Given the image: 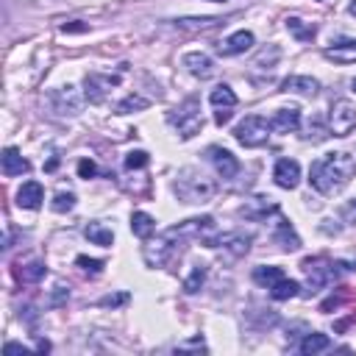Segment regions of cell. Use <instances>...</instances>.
Instances as JSON below:
<instances>
[{
  "label": "cell",
  "instance_id": "1f68e13d",
  "mask_svg": "<svg viewBox=\"0 0 356 356\" xmlns=\"http://www.w3.org/2000/svg\"><path fill=\"white\" fill-rule=\"evenodd\" d=\"M44 273H47V270H44L42 261H31V264H25V267L17 270V278H19L22 284H33V281H39Z\"/></svg>",
  "mask_w": 356,
  "mask_h": 356
},
{
  "label": "cell",
  "instance_id": "8fae6325",
  "mask_svg": "<svg viewBox=\"0 0 356 356\" xmlns=\"http://www.w3.org/2000/svg\"><path fill=\"white\" fill-rule=\"evenodd\" d=\"M250 242H253L250 234H245V231H231V234L217 236L214 248H222V253H225L228 259H239V256H245V253L250 250Z\"/></svg>",
  "mask_w": 356,
  "mask_h": 356
},
{
  "label": "cell",
  "instance_id": "83f0119b",
  "mask_svg": "<svg viewBox=\"0 0 356 356\" xmlns=\"http://www.w3.org/2000/svg\"><path fill=\"white\" fill-rule=\"evenodd\" d=\"M284 278V273H281V267H256L253 270V281L259 284V286H264V289H270L275 281H281Z\"/></svg>",
  "mask_w": 356,
  "mask_h": 356
},
{
  "label": "cell",
  "instance_id": "7402d4cb",
  "mask_svg": "<svg viewBox=\"0 0 356 356\" xmlns=\"http://www.w3.org/2000/svg\"><path fill=\"white\" fill-rule=\"evenodd\" d=\"M28 170H31V164L19 156L17 147H6V150H3V175L14 178V175H22V172H28Z\"/></svg>",
  "mask_w": 356,
  "mask_h": 356
},
{
  "label": "cell",
  "instance_id": "ab89813d",
  "mask_svg": "<svg viewBox=\"0 0 356 356\" xmlns=\"http://www.w3.org/2000/svg\"><path fill=\"white\" fill-rule=\"evenodd\" d=\"M122 303H128V292H120V295H106L103 300H100V306H122Z\"/></svg>",
  "mask_w": 356,
  "mask_h": 356
},
{
  "label": "cell",
  "instance_id": "d4e9b609",
  "mask_svg": "<svg viewBox=\"0 0 356 356\" xmlns=\"http://www.w3.org/2000/svg\"><path fill=\"white\" fill-rule=\"evenodd\" d=\"M295 295H300V284L292 281V278H281V281H275V284L270 286V298H273V300H289V298H295Z\"/></svg>",
  "mask_w": 356,
  "mask_h": 356
},
{
  "label": "cell",
  "instance_id": "bcb514c9",
  "mask_svg": "<svg viewBox=\"0 0 356 356\" xmlns=\"http://www.w3.org/2000/svg\"><path fill=\"white\" fill-rule=\"evenodd\" d=\"M211 3H222V0H211Z\"/></svg>",
  "mask_w": 356,
  "mask_h": 356
},
{
  "label": "cell",
  "instance_id": "ffe728a7",
  "mask_svg": "<svg viewBox=\"0 0 356 356\" xmlns=\"http://www.w3.org/2000/svg\"><path fill=\"white\" fill-rule=\"evenodd\" d=\"M253 42H256V39H253L250 31H236V33H231V36L220 44V53H222V56H239V53L250 50Z\"/></svg>",
  "mask_w": 356,
  "mask_h": 356
},
{
  "label": "cell",
  "instance_id": "5b68a950",
  "mask_svg": "<svg viewBox=\"0 0 356 356\" xmlns=\"http://www.w3.org/2000/svg\"><path fill=\"white\" fill-rule=\"evenodd\" d=\"M270 120H264V117H259V114H248L236 128H234V136H236V142L239 145H245V147H261V145H267V139H270Z\"/></svg>",
  "mask_w": 356,
  "mask_h": 356
},
{
  "label": "cell",
  "instance_id": "6da1fadb",
  "mask_svg": "<svg viewBox=\"0 0 356 356\" xmlns=\"http://www.w3.org/2000/svg\"><path fill=\"white\" fill-rule=\"evenodd\" d=\"M356 175V161L350 153L345 150H334V153H325L320 156L312 170H309V184L320 192V195H334L339 192L350 178Z\"/></svg>",
  "mask_w": 356,
  "mask_h": 356
},
{
  "label": "cell",
  "instance_id": "d6986e66",
  "mask_svg": "<svg viewBox=\"0 0 356 356\" xmlns=\"http://www.w3.org/2000/svg\"><path fill=\"white\" fill-rule=\"evenodd\" d=\"M42 200H44V192H42L39 181H25L17 192V206L19 209H39Z\"/></svg>",
  "mask_w": 356,
  "mask_h": 356
},
{
  "label": "cell",
  "instance_id": "f1b7e54d",
  "mask_svg": "<svg viewBox=\"0 0 356 356\" xmlns=\"http://www.w3.org/2000/svg\"><path fill=\"white\" fill-rule=\"evenodd\" d=\"M328 134H331V128L323 122V117H312L309 120V125H306V134H303V139H312V142H323V139H328Z\"/></svg>",
  "mask_w": 356,
  "mask_h": 356
},
{
  "label": "cell",
  "instance_id": "4dcf8cb0",
  "mask_svg": "<svg viewBox=\"0 0 356 356\" xmlns=\"http://www.w3.org/2000/svg\"><path fill=\"white\" fill-rule=\"evenodd\" d=\"M203 281H206V267H203V264H195L192 273L184 278V292H186V295H195V292L203 286Z\"/></svg>",
  "mask_w": 356,
  "mask_h": 356
},
{
  "label": "cell",
  "instance_id": "7a4b0ae2",
  "mask_svg": "<svg viewBox=\"0 0 356 356\" xmlns=\"http://www.w3.org/2000/svg\"><path fill=\"white\" fill-rule=\"evenodd\" d=\"M172 189H175V195H178L184 203H209V200L214 197V181L206 178L203 172L192 170V167H186V170L178 172Z\"/></svg>",
  "mask_w": 356,
  "mask_h": 356
},
{
  "label": "cell",
  "instance_id": "8992f818",
  "mask_svg": "<svg viewBox=\"0 0 356 356\" xmlns=\"http://www.w3.org/2000/svg\"><path fill=\"white\" fill-rule=\"evenodd\" d=\"M300 270L306 273L309 289H312V292H317V289H323V286L334 278L337 264H334V261H328L325 256H314V259H303V261H300Z\"/></svg>",
  "mask_w": 356,
  "mask_h": 356
},
{
  "label": "cell",
  "instance_id": "836d02e7",
  "mask_svg": "<svg viewBox=\"0 0 356 356\" xmlns=\"http://www.w3.org/2000/svg\"><path fill=\"white\" fill-rule=\"evenodd\" d=\"M72 206H75V195H72V192H58V195L53 197V203H50V209H53V211H58V214L70 211Z\"/></svg>",
  "mask_w": 356,
  "mask_h": 356
},
{
  "label": "cell",
  "instance_id": "44dd1931",
  "mask_svg": "<svg viewBox=\"0 0 356 356\" xmlns=\"http://www.w3.org/2000/svg\"><path fill=\"white\" fill-rule=\"evenodd\" d=\"M273 239H275V245L281 248V250H298L300 248V236L295 234V228L289 225V220H278L275 222V231H273Z\"/></svg>",
  "mask_w": 356,
  "mask_h": 356
},
{
  "label": "cell",
  "instance_id": "ee69618b",
  "mask_svg": "<svg viewBox=\"0 0 356 356\" xmlns=\"http://www.w3.org/2000/svg\"><path fill=\"white\" fill-rule=\"evenodd\" d=\"M348 14H350V17H356V0H353V3L348 6Z\"/></svg>",
  "mask_w": 356,
  "mask_h": 356
},
{
  "label": "cell",
  "instance_id": "74e56055",
  "mask_svg": "<svg viewBox=\"0 0 356 356\" xmlns=\"http://www.w3.org/2000/svg\"><path fill=\"white\" fill-rule=\"evenodd\" d=\"M339 217H342V222H348V225H356V200L345 203V206H342V211H339Z\"/></svg>",
  "mask_w": 356,
  "mask_h": 356
},
{
  "label": "cell",
  "instance_id": "7bdbcfd3",
  "mask_svg": "<svg viewBox=\"0 0 356 356\" xmlns=\"http://www.w3.org/2000/svg\"><path fill=\"white\" fill-rule=\"evenodd\" d=\"M61 31L67 33V31H86V25H78V22H72V25H61Z\"/></svg>",
  "mask_w": 356,
  "mask_h": 356
},
{
  "label": "cell",
  "instance_id": "ba28073f",
  "mask_svg": "<svg viewBox=\"0 0 356 356\" xmlns=\"http://www.w3.org/2000/svg\"><path fill=\"white\" fill-rule=\"evenodd\" d=\"M209 103L217 108V111H214V122H217V125H225V122L231 120L234 108H236V95H234V89H231V86L220 83V86H214V89H211Z\"/></svg>",
  "mask_w": 356,
  "mask_h": 356
},
{
  "label": "cell",
  "instance_id": "e575fe53",
  "mask_svg": "<svg viewBox=\"0 0 356 356\" xmlns=\"http://www.w3.org/2000/svg\"><path fill=\"white\" fill-rule=\"evenodd\" d=\"M150 164V156L145 153V150H131L128 156H125V167L128 170H142V167H147Z\"/></svg>",
  "mask_w": 356,
  "mask_h": 356
},
{
  "label": "cell",
  "instance_id": "b9f144b4",
  "mask_svg": "<svg viewBox=\"0 0 356 356\" xmlns=\"http://www.w3.org/2000/svg\"><path fill=\"white\" fill-rule=\"evenodd\" d=\"M64 298H70V289H64V286H56V295H53V306H56V303H61Z\"/></svg>",
  "mask_w": 356,
  "mask_h": 356
},
{
  "label": "cell",
  "instance_id": "60d3db41",
  "mask_svg": "<svg viewBox=\"0 0 356 356\" xmlns=\"http://www.w3.org/2000/svg\"><path fill=\"white\" fill-rule=\"evenodd\" d=\"M178 350H206V345H203V339H192L186 345H178Z\"/></svg>",
  "mask_w": 356,
  "mask_h": 356
},
{
  "label": "cell",
  "instance_id": "8d00e7d4",
  "mask_svg": "<svg viewBox=\"0 0 356 356\" xmlns=\"http://www.w3.org/2000/svg\"><path fill=\"white\" fill-rule=\"evenodd\" d=\"M75 261H78V267H81V270H86V273H92V275H97V273L103 270V261H100V259H89V256H78Z\"/></svg>",
  "mask_w": 356,
  "mask_h": 356
},
{
  "label": "cell",
  "instance_id": "cb8c5ba5",
  "mask_svg": "<svg viewBox=\"0 0 356 356\" xmlns=\"http://www.w3.org/2000/svg\"><path fill=\"white\" fill-rule=\"evenodd\" d=\"M131 231H134L139 239H150L153 231H156V220H153L150 214H145V211H134V214H131Z\"/></svg>",
  "mask_w": 356,
  "mask_h": 356
},
{
  "label": "cell",
  "instance_id": "603a6c76",
  "mask_svg": "<svg viewBox=\"0 0 356 356\" xmlns=\"http://www.w3.org/2000/svg\"><path fill=\"white\" fill-rule=\"evenodd\" d=\"M83 236L92 242V245H100V248H111V242H114V231L106 225V222H86V228H83Z\"/></svg>",
  "mask_w": 356,
  "mask_h": 356
},
{
  "label": "cell",
  "instance_id": "f6af8a7d",
  "mask_svg": "<svg viewBox=\"0 0 356 356\" xmlns=\"http://www.w3.org/2000/svg\"><path fill=\"white\" fill-rule=\"evenodd\" d=\"M350 86H353V92H356V78H353V83H350Z\"/></svg>",
  "mask_w": 356,
  "mask_h": 356
},
{
  "label": "cell",
  "instance_id": "9a60e30c",
  "mask_svg": "<svg viewBox=\"0 0 356 356\" xmlns=\"http://www.w3.org/2000/svg\"><path fill=\"white\" fill-rule=\"evenodd\" d=\"M323 56L334 64H353L356 61V39H339V42H331Z\"/></svg>",
  "mask_w": 356,
  "mask_h": 356
},
{
  "label": "cell",
  "instance_id": "d590c367",
  "mask_svg": "<svg viewBox=\"0 0 356 356\" xmlns=\"http://www.w3.org/2000/svg\"><path fill=\"white\" fill-rule=\"evenodd\" d=\"M220 19H211V17H206V19H178V28H184V31H203V28H214Z\"/></svg>",
  "mask_w": 356,
  "mask_h": 356
},
{
  "label": "cell",
  "instance_id": "f546056e",
  "mask_svg": "<svg viewBox=\"0 0 356 356\" xmlns=\"http://www.w3.org/2000/svg\"><path fill=\"white\" fill-rule=\"evenodd\" d=\"M286 31L300 42H312V36H314V25H303V19H298V17L286 19Z\"/></svg>",
  "mask_w": 356,
  "mask_h": 356
},
{
  "label": "cell",
  "instance_id": "5bb4252c",
  "mask_svg": "<svg viewBox=\"0 0 356 356\" xmlns=\"http://www.w3.org/2000/svg\"><path fill=\"white\" fill-rule=\"evenodd\" d=\"M278 211V206L270 200V197H250V200H245V206L239 209V214L245 217V220H253V222H261V220H267V214H275Z\"/></svg>",
  "mask_w": 356,
  "mask_h": 356
},
{
  "label": "cell",
  "instance_id": "7c38bea8",
  "mask_svg": "<svg viewBox=\"0 0 356 356\" xmlns=\"http://www.w3.org/2000/svg\"><path fill=\"white\" fill-rule=\"evenodd\" d=\"M114 83H117V78H114V75L89 72V75H86V81H83V86H86V89H83V95H86V100H89V103H103Z\"/></svg>",
  "mask_w": 356,
  "mask_h": 356
},
{
  "label": "cell",
  "instance_id": "d6a6232c",
  "mask_svg": "<svg viewBox=\"0 0 356 356\" xmlns=\"http://www.w3.org/2000/svg\"><path fill=\"white\" fill-rule=\"evenodd\" d=\"M150 100L142 97V95H128L125 100L117 103V114H131V111H139V108H147Z\"/></svg>",
  "mask_w": 356,
  "mask_h": 356
},
{
  "label": "cell",
  "instance_id": "2e32d148",
  "mask_svg": "<svg viewBox=\"0 0 356 356\" xmlns=\"http://www.w3.org/2000/svg\"><path fill=\"white\" fill-rule=\"evenodd\" d=\"M281 92H295V95H317L320 92V81L312 78V75H289L284 83H281Z\"/></svg>",
  "mask_w": 356,
  "mask_h": 356
},
{
  "label": "cell",
  "instance_id": "f35d334b",
  "mask_svg": "<svg viewBox=\"0 0 356 356\" xmlns=\"http://www.w3.org/2000/svg\"><path fill=\"white\" fill-rule=\"evenodd\" d=\"M95 172H97L95 161H89V159H81V161H78V175H81V178H95Z\"/></svg>",
  "mask_w": 356,
  "mask_h": 356
},
{
  "label": "cell",
  "instance_id": "4fadbf2b",
  "mask_svg": "<svg viewBox=\"0 0 356 356\" xmlns=\"http://www.w3.org/2000/svg\"><path fill=\"white\" fill-rule=\"evenodd\" d=\"M273 178L281 189H295L300 184V164L295 159H278L275 170H273Z\"/></svg>",
  "mask_w": 356,
  "mask_h": 356
},
{
  "label": "cell",
  "instance_id": "4316f807",
  "mask_svg": "<svg viewBox=\"0 0 356 356\" xmlns=\"http://www.w3.org/2000/svg\"><path fill=\"white\" fill-rule=\"evenodd\" d=\"M278 58H281V47L278 44H267V47H261L259 50V56H256V61H253V67L256 70H273L275 64H278Z\"/></svg>",
  "mask_w": 356,
  "mask_h": 356
},
{
  "label": "cell",
  "instance_id": "30bf717a",
  "mask_svg": "<svg viewBox=\"0 0 356 356\" xmlns=\"http://www.w3.org/2000/svg\"><path fill=\"white\" fill-rule=\"evenodd\" d=\"M206 156H209V161L214 164V170L220 172V178H222V181L236 178V172H239V161H236V156H234L231 150L211 145V147L206 150Z\"/></svg>",
  "mask_w": 356,
  "mask_h": 356
},
{
  "label": "cell",
  "instance_id": "52a82bcc",
  "mask_svg": "<svg viewBox=\"0 0 356 356\" xmlns=\"http://www.w3.org/2000/svg\"><path fill=\"white\" fill-rule=\"evenodd\" d=\"M328 128L334 136H348L356 128V106L350 100H337L328 111Z\"/></svg>",
  "mask_w": 356,
  "mask_h": 356
},
{
  "label": "cell",
  "instance_id": "3957f363",
  "mask_svg": "<svg viewBox=\"0 0 356 356\" xmlns=\"http://www.w3.org/2000/svg\"><path fill=\"white\" fill-rule=\"evenodd\" d=\"M184 242H186V236L181 234L178 225H172V228H167L161 236L150 239V242L142 248V256H145V261H147L150 267H164L175 253H181Z\"/></svg>",
  "mask_w": 356,
  "mask_h": 356
},
{
  "label": "cell",
  "instance_id": "484cf974",
  "mask_svg": "<svg viewBox=\"0 0 356 356\" xmlns=\"http://www.w3.org/2000/svg\"><path fill=\"white\" fill-rule=\"evenodd\" d=\"M298 348H300L303 356H314V353H320V350H328V348H331V339H328L325 334H306Z\"/></svg>",
  "mask_w": 356,
  "mask_h": 356
},
{
  "label": "cell",
  "instance_id": "ac0fdd59",
  "mask_svg": "<svg viewBox=\"0 0 356 356\" xmlns=\"http://www.w3.org/2000/svg\"><path fill=\"white\" fill-rule=\"evenodd\" d=\"M184 67H186L195 78H200V81H206V78L214 75V61H211L206 53H186V56H184Z\"/></svg>",
  "mask_w": 356,
  "mask_h": 356
},
{
  "label": "cell",
  "instance_id": "277c9868",
  "mask_svg": "<svg viewBox=\"0 0 356 356\" xmlns=\"http://www.w3.org/2000/svg\"><path fill=\"white\" fill-rule=\"evenodd\" d=\"M167 120H170V125H175V128H178L181 139H192V136H195V134H200V128H203L200 103H197L195 97H189V100H184L175 111H170V114H167Z\"/></svg>",
  "mask_w": 356,
  "mask_h": 356
},
{
  "label": "cell",
  "instance_id": "9c48e42d",
  "mask_svg": "<svg viewBox=\"0 0 356 356\" xmlns=\"http://www.w3.org/2000/svg\"><path fill=\"white\" fill-rule=\"evenodd\" d=\"M50 103H53V111L61 114V117H72L81 111V92L67 83V86H58L53 95H50Z\"/></svg>",
  "mask_w": 356,
  "mask_h": 356
},
{
  "label": "cell",
  "instance_id": "e0dca14e",
  "mask_svg": "<svg viewBox=\"0 0 356 356\" xmlns=\"http://www.w3.org/2000/svg\"><path fill=\"white\" fill-rule=\"evenodd\" d=\"M298 125H300V111L298 108H278L270 117V128L275 134H292V131H298Z\"/></svg>",
  "mask_w": 356,
  "mask_h": 356
}]
</instances>
